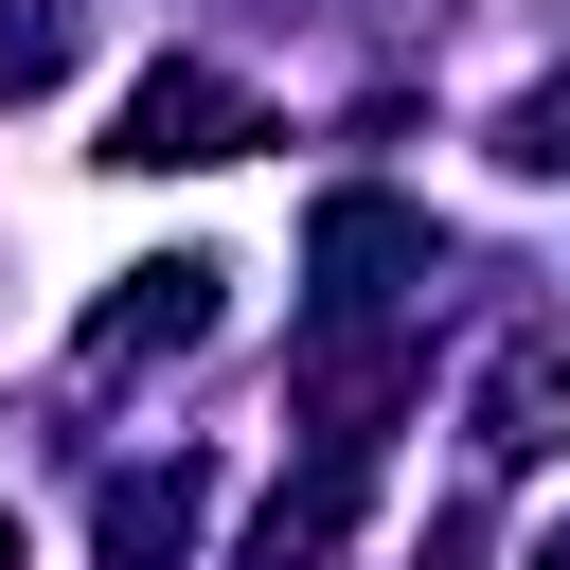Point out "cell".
<instances>
[{
	"label": "cell",
	"instance_id": "5",
	"mask_svg": "<svg viewBox=\"0 0 570 570\" xmlns=\"http://www.w3.org/2000/svg\"><path fill=\"white\" fill-rule=\"evenodd\" d=\"M356 481H374L356 445H321L303 481H267V499H249V552H232V570H338V534H356Z\"/></svg>",
	"mask_w": 570,
	"mask_h": 570
},
{
	"label": "cell",
	"instance_id": "9",
	"mask_svg": "<svg viewBox=\"0 0 570 570\" xmlns=\"http://www.w3.org/2000/svg\"><path fill=\"white\" fill-rule=\"evenodd\" d=\"M517 570H570V517H552V534H534V552H517Z\"/></svg>",
	"mask_w": 570,
	"mask_h": 570
},
{
	"label": "cell",
	"instance_id": "1",
	"mask_svg": "<svg viewBox=\"0 0 570 570\" xmlns=\"http://www.w3.org/2000/svg\"><path fill=\"white\" fill-rule=\"evenodd\" d=\"M267 142V107H249V71H214V53H160L125 107H107V160L125 178H196V160H249Z\"/></svg>",
	"mask_w": 570,
	"mask_h": 570
},
{
	"label": "cell",
	"instance_id": "6",
	"mask_svg": "<svg viewBox=\"0 0 570 570\" xmlns=\"http://www.w3.org/2000/svg\"><path fill=\"white\" fill-rule=\"evenodd\" d=\"M481 445L499 463H552L570 445V338H499L481 356Z\"/></svg>",
	"mask_w": 570,
	"mask_h": 570
},
{
	"label": "cell",
	"instance_id": "7",
	"mask_svg": "<svg viewBox=\"0 0 570 570\" xmlns=\"http://www.w3.org/2000/svg\"><path fill=\"white\" fill-rule=\"evenodd\" d=\"M71 71V0H0V107H36Z\"/></svg>",
	"mask_w": 570,
	"mask_h": 570
},
{
	"label": "cell",
	"instance_id": "2",
	"mask_svg": "<svg viewBox=\"0 0 570 570\" xmlns=\"http://www.w3.org/2000/svg\"><path fill=\"white\" fill-rule=\"evenodd\" d=\"M303 285H321V321H374L392 285H428V214H410V196H374V178H356V196H321V214H303Z\"/></svg>",
	"mask_w": 570,
	"mask_h": 570
},
{
	"label": "cell",
	"instance_id": "8",
	"mask_svg": "<svg viewBox=\"0 0 570 570\" xmlns=\"http://www.w3.org/2000/svg\"><path fill=\"white\" fill-rule=\"evenodd\" d=\"M499 160H517V178H570V71H534V89L499 107Z\"/></svg>",
	"mask_w": 570,
	"mask_h": 570
},
{
	"label": "cell",
	"instance_id": "10",
	"mask_svg": "<svg viewBox=\"0 0 570 570\" xmlns=\"http://www.w3.org/2000/svg\"><path fill=\"white\" fill-rule=\"evenodd\" d=\"M0 570H18V517H0Z\"/></svg>",
	"mask_w": 570,
	"mask_h": 570
},
{
	"label": "cell",
	"instance_id": "3",
	"mask_svg": "<svg viewBox=\"0 0 570 570\" xmlns=\"http://www.w3.org/2000/svg\"><path fill=\"white\" fill-rule=\"evenodd\" d=\"M214 285H232L214 249H160V267H125V285L89 303V374H142V356H196V338H214Z\"/></svg>",
	"mask_w": 570,
	"mask_h": 570
},
{
	"label": "cell",
	"instance_id": "4",
	"mask_svg": "<svg viewBox=\"0 0 570 570\" xmlns=\"http://www.w3.org/2000/svg\"><path fill=\"white\" fill-rule=\"evenodd\" d=\"M196 499H214V463H196V445H160V463H107V499H89V552H107V570H178V552H196Z\"/></svg>",
	"mask_w": 570,
	"mask_h": 570
}]
</instances>
